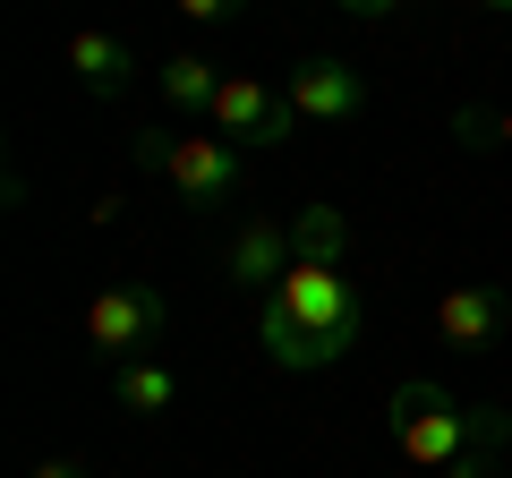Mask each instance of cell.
<instances>
[{
	"label": "cell",
	"instance_id": "cell-16",
	"mask_svg": "<svg viewBox=\"0 0 512 478\" xmlns=\"http://www.w3.org/2000/svg\"><path fill=\"white\" fill-rule=\"evenodd\" d=\"M436 478H504V470H495V461H478V453H470V461H453V470H436Z\"/></svg>",
	"mask_w": 512,
	"mask_h": 478
},
{
	"label": "cell",
	"instance_id": "cell-7",
	"mask_svg": "<svg viewBox=\"0 0 512 478\" xmlns=\"http://www.w3.org/2000/svg\"><path fill=\"white\" fill-rule=\"evenodd\" d=\"M436 333L453 350H495L512 333V291L504 282H461V291L436 299Z\"/></svg>",
	"mask_w": 512,
	"mask_h": 478
},
{
	"label": "cell",
	"instance_id": "cell-9",
	"mask_svg": "<svg viewBox=\"0 0 512 478\" xmlns=\"http://www.w3.org/2000/svg\"><path fill=\"white\" fill-rule=\"evenodd\" d=\"M69 77L94 103H120V94L137 86V52H128V35H111V26H77L69 35Z\"/></svg>",
	"mask_w": 512,
	"mask_h": 478
},
{
	"label": "cell",
	"instance_id": "cell-14",
	"mask_svg": "<svg viewBox=\"0 0 512 478\" xmlns=\"http://www.w3.org/2000/svg\"><path fill=\"white\" fill-rule=\"evenodd\" d=\"M26 478H94V470H86V461H77V453H43L35 470H26Z\"/></svg>",
	"mask_w": 512,
	"mask_h": 478
},
{
	"label": "cell",
	"instance_id": "cell-15",
	"mask_svg": "<svg viewBox=\"0 0 512 478\" xmlns=\"http://www.w3.org/2000/svg\"><path fill=\"white\" fill-rule=\"evenodd\" d=\"M333 9H350V18H402L410 0H333Z\"/></svg>",
	"mask_w": 512,
	"mask_h": 478
},
{
	"label": "cell",
	"instance_id": "cell-8",
	"mask_svg": "<svg viewBox=\"0 0 512 478\" xmlns=\"http://www.w3.org/2000/svg\"><path fill=\"white\" fill-rule=\"evenodd\" d=\"M291 265H299V257H291V231H282V222H265V214L239 222L231 248H222V282H231V291H248V299H265Z\"/></svg>",
	"mask_w": 512,
	"mask_h": 478
},
{
	"label": "cell",
	"instance_id": "cell-2",
	"mask_svg": "<svg viewBox=\"0 0 512 478\" xmlns=\"http://www.w3.org/2000/svg\"><path fill=\"white\" fill-rule=\"evenodd\" d=\"M512 427L495 419V410H470L453 402L444 385H402L393 393V453L410 461V470H453V461H470L478 444H504Z\"/></svg>",
	"mask_w": 512,
	"mask_h": 478
},
{
	"label": "cell",
	"instance_id": "cell-13",
	"mask_svg": "<svg viewBox=\"0 0 512 478\" xmlns=\"http://www.w3.org/2000/svg\"><path fill=\"white\" fill-rule=\"evenodd\" d=\"M171 9H180L188 26H231L239 9H248V0H171Z\"/></svg>",
	"mask_w": 512,
	"mask_h": 478
},
{
	"label": "cell",
	"instance_id": "cell-4",
	"mask_svg": "<svg viewBox=\"0 0 512 478\" xmlns=\"http://www.w3.org/2000/svg\"><path fill=\"white\" fill-rule=\"evenodd\" d=\"M163 342H171V291L163 282H111V291L86 299V350L103 368L154 359Z\"/></svg>",
	"mask_w": 512,
	"mask_h": 478
},
{
	"label": "cell",
	"instance_id": "cell-10",
	"mask_svg": "<svg viewBox=\"0 0 512 478\" xmlns=\"http://www.w3.org/2000/svg\"><path fill=\"white\" fill-rule=\"evenodd\" d=\"M111 393H120L128 419H163V410H180V368H171L163 350L154 359H128V368H111Z\"/></svg>",
	"mask_w": 512,
	"mask_h": 478
},
{
	"label": "cell",
	"instance_id": "cell-3",
	"mask_svg": "<svg viewBox=\"0 0 512 478\" xmlns=\"http://www.w3.org/2000/svg\"><path fill=\"white\" fill-rule=\"evenodd\" d=\"M137 163L146 171H163L171 188H180L197 214H214V205H239V188H248V154L231 146V137H214V129H137Z\"/></svg>",
	"mask_w": 512,
	"mask_h": 478
},
{
	"label": "cell",
	"instance_id": "cell-6",
	"mask_svg": "<svg viewBox=\"0 0 512 478\" xmlns=\"http://www.w3.org/2000/svg\"><path fill=\"white\" fill-rule=\"evenodd\" d=\"M282 94H291V111H299V129H308V120H359L367 111V77L350 69V60H291V69H282Z\"/></svg>",
	"mask_w": 512,
	"mask_h": 478
},
{
	"label": "cell",
	"instance_id": "cell-17",
	"mask_svg": "<svg viewBox=\"0 0 512 478\" xmlns=\"http://www.w3.org/2000/svg\"><path fill=\"white\" fill-rule=\"evenodd\" d=\"M495 146H504V154H512V111H495Z\"/></svg>",
	"mask_w": 512,
	"mask_h": 478
},
{
	"label": "cell",
	"instance_id": "cell-18",
	"mask_svg": "<svg viewBox=\"0 0 512 478\" xmlns=\"http://www.w3.org/2000/svg\"><path fill=\"white\" fill-rule=\"evenodd\" d=\"M478 9H512V0H478Z\"/></svg>",
	"mask_w": 512,
	"mask_h": 478
},
{
	"label": "cell",
	"instance_id": "cell-1",
	"mask_svg": "<svg viewBox=\"0 0 512 478\" xmlns=\"http://www.w3.org/2000/svg\"><path fill=\"white\" fill-rule=\"evenodd\" d=\"M367 333V291L342 274V265H308L299 257L274 291L256 299V342L274 368H333L350 359V342Z\"/></svg>",
	"mask_w": 512,
	"mask_h": 478
},
{
	"label": "cell",
	"instance_id": "cell-5",
	"mask_svg": "<svg viewBox=\"0 0 512 478\" xmlns=\"http://www.w3.org/2000/svg\"><path fill=\"white\" fill-rule=\"evenodd\" d=\"M214 137H231V146H256V154H274V146H291L299 137V111H291V94L274 86V77H256V69H231L222 77V94H214Z\"/></svg>",
	"mask_w": 512,
	"mask_h": 478
},
{
	"label": "cell",
	"instance_id": "cell-11",
	"mask_svg": "<svg viewBox=\"0 0 512 478\" xmlns=\"http://www.w3.org/2000/svg\"><path fill=\"white\" fill-rule=\"evenodd\" d=\"M342 248H350V214H342V205H299V222H291V257H308V265H342Z\"/></svg>",
	"mask_w": 512,
	"mask_h": 478
},
{
	"label": "cell",
	"instance_id": "cell-12",
	"mask_svg": "<svg viewBox=\"0 0 512 478\" xmlns=\"http://www.w3.org/2000/svg\"><path fill=\"white\" fill-rule=\"evenodd\" d=\"M222 77L231 69H214V60H197V52H180V60H163V103L171 111H214V94H222Z\"/></svg>",
	"mask_w": 512,
	"mask_h": 478
}]
</instances>
